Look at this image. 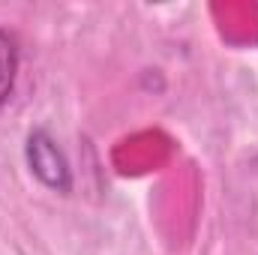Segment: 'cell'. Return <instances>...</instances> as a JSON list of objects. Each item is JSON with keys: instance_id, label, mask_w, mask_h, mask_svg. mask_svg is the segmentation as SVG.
Returning <instances> with one entry per match:
<instances>
[{"instance_id": "cell-1", "label": "cell", "mask_w": 258, "mask_h": 255, "mask_svg": "<svg viewBox=\"0 0 258 255\" xmlns=\"http://www.w3.org/2000/svg\"><path fill=\"white\" fill-rule=\"evenodd\" d=\"M27 165H30V171H33L48 189H54V192L72 189L69 162H66L63 150L57 147V141H54L48 132H42V129L30 132V138H27Z\"/></svg>"}, {"instance_id": "cell-2", "label": "cell", "mask_w": 258, "mask_h": 255, "mask_svg": "<svg viewBox=\"0 0 258 255\" xmlns=\"http://www.w3.org/2000/svg\"><path fill=\"white\" fill-rule=\"evenodd\" d=\"M15 78H18V45L9 33L0 30V105L12 96Z\"/></svg>"}]
</instances>
